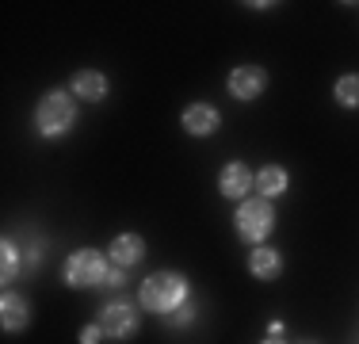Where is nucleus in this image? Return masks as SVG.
Here are the masks:
<instances>
[{
  "mask_svg": "<svg viewBox=\"0 0 359 344\" xmlns=\"http://www.w3.org/2000/svg\"><path fill=\"white\" fill-rule=\"evenodd\" d=\"M187 303V279L176 272H157L142 283V306L153 314H172Z\"/></svg>",
  "mask_w": 359,
  "mask_h": 344,
  "instance_id": "obj_1",
  "label": "nucleus"
},
{
  "mask_svg": "<svg viewBox=\"0 0 359 344\" xmlns=\"http://www.w3.org/2000/svg\"><path fill=\"white\" fill-rule=\"evenodd\" d=\"M35 119H39V131L46 134V138H62L73 126L76 107H73V100L65 96V92H50V96H42Z\"/></svg>",
  "mask_w": 359,
  "mask_h": 344,
  "instance_id": "obj_2",
  "label": "nucleus"
},
{
  "mask_svg": "<svg viewBox=\"0 0 359 344\" xmlns=\"http://www.w3.org/2000/svg\"><path fill=\"white\" fill-rule=\"evenodd\" d=\"M65 279L69 287H104L107 283V260L96 249H81L65 260Z\"/></svg>",
  "mask_w": 359,
  "mask_h": 344,
  "instance_id": "obj_3",
  "label": "nucleus"
},
{
  "mask_svg": "<svg viewBox=\"0 0 359 344\" xmlns=\"http://www.w3.org/2000/svg\"><path fill=\"white\" fill-rule=\"evenodd\" d=\"M233 222H237V234L245 241H264L271 234V226H276V211H271L268 199H249V203H241Z\"/></svg>",
  "mask_w": 359,
  "mask_h": 344,
  "instance_id": "obj_4",
  "label": "nucleus"
},
{
  "mask_svg": "<svg viewBox=\"0 0 359 344\" xmlns=\"http://www.w3.org/2000/svg\"><path fill=\"white\" fill-rule=\"evenodd\" d=\"M100 329H104V337L126 340L138 333V314H134L130 303H107L104 314H100Z\"/></svg>",
  "mask_w": 359,
  "mask_h": 344,
  "instance_id": "obj_5",
  "label": "nucleus"
},
{
  "mask_svg": "<svg viewBox=\"0 0 359 344\" xmlns=\"http://www.w3.org/2000/svg\"><path fill=\"white\" fill-rule=\"evenodd\" d=\"M268 88V73L256 65H241L229 73V92H233L237 100H256L260 92Z\"/></svg>",
  "mask_w": 359,
  "mask_h": 344,
  "instance_id": "obj_6",
  "label": "nucleus"
},
{
  "mask_svg": "<svg viewBox=\"0 0 359 344\" xmlns=\"http://www.w3.org/2000/svg\"><path fill=\"white\" fill-rule=\"evenodd\" d=\"M218 111L215 107H207V103H191V107L184 111V131L187 134H195V138H207V134H215L218 131Z\"/></svg>",
  "mask_w": 359,
  "mask_h": 344,
  "instance_id": "obj_7",
  "label": "nucleus"
},
{
  "mask_svg": "<svg viewBox=\"0 0 359 344\" xmlns=\"http://www.w3.org/2000/svg\"><path fill=\"white\" fill-rule=\"evenodd\" d=\"M222 195H226V199H245V195H249V187H252V172L245 168V165H226L222 168Z\"/></svg>",
  "mask_w": 359,
  "mask_h": 344,
  "instance_id": "obj_8",
  "label": "nucleus"
},
{
  "mask_svg": "<svg viewBox=\"0 0 359 344\" xmlns=\"http://www.w3.org/2000/svg\"><path fill=\"white\" fill-rule=\"evenodd\" d=\"M142 253H145V241H142L138 234H123V237L111 241V260H115L118 268H130V264H138Z\"/></svg>",
  "mask_w": 359,
  "mask_h": 344,
  "instance_id": "obj_9",
  "label": "nucleus"
},
{
  "mask_svg": "<svg viewBox=\"0 0 359 344\" xmlns=\"http://www.w3.org/2000/svg\"><path fill=\"white\" fill-rule=\"evenodd\" d=\"M73 92H76L81 100H104V92H107L104 73H96V69H84V73H76V77H73Z\"/></svg>",
  "mask_w": 359,
  "mask_h": 344,
  "instance_id": "obj_10",
  "label": "nucleus"
},
{
  "mask_svg": "<svg viewBox=\"0 0 359 344\" xmlns=\"http://www.w3.org/2000/svg\"><path fill=\"white\" fill-rule=\"evenodd\" d=\"M249 268H252V275H260V279H276V275L283 272V260H279L276 249H256L249 256Z\"/></svg>",
  "mask_w": 359,
  "mask_h": 344,
  "instance_id": "obj_11",
  "label": "nucleus"
},
{
  "mask_svg": "<svg viewBox=\"0 0 359 344\" xmlns=\"http://www.w3.org/2000/svg\"><path fill=\"white\" fill-rule=\"evenodd\" d=\"M4 329H23V325L31 322V314H27V303H23L20 295H4Z\"/></svg>",
  "mask_w": 359,
  "mask_h": 344,
  "instance_id": "obj_12",
  "label": "nucleus"
},
{
  "mask_svg": "<svg viewBox=\"0 0 359 344\" xmlns=\"http://www.w3.org/2000/svg\"><path fill=\"white\" fill-rule=\"evenodd\" d=\"M256 187L264 192V199H271V195H279V192H287V172L283 168H260V176H256Z\"/></svg>",
  "mask_w": 359,
  "mask_h": 344,
  "instance_id": "obj_13",
  "label": "nucleus"
},
{
  "mask_svg": "<svg viewBox=\"0 0 359 344\" xmlns=\"http://www.w3.org/2000/svg\"><path fill=\"white\" fill-rule=\"evenodd\" d=\"M337 100L344 103V107H359V73L340 77L337 81Z\"/></svg>",
  "mask_w": 359,
  "mask_h": 344,
  "instance_id": "obj_14",
  "label": "nucleus"
},
{
  "mask_svg": "<svg viewBox=\"0 0 359 344\" xmlns=\"http://www.w3.org/2000/svg\"><path fill=\"white\" fill-rule=\"evenodd\" d=\"M0 253H4V268H0V279L12 283V279H15V268H20V249H15L12 241H4V245H0Z\"/></svg>",
  "mask_w": 359,
  "mask_h": 344,
  "instance_id": "obj_15",
  "label": "nucleus"
},
{
  "mask_svg": "<svg viewBox=\"0 0 359 344\" xmlns=\"http://www.w3.org/2000/svg\"><path fill=\"white\" fill-rule=\"evenodd\" d=\"M191 314H195V306L184 303L180 310H172V314H165V322H168V325H187V322H191Z\"/></svg>",
  "mask_w": 359,
  "mask_h": 344,
  "instance_id": "obj_16",
  "label": "nucleus"
},
{
  "mask_svg": "<svg viewBox=\"0 0 359 344\" xmlns=\"http://www.w3.org/2000/svg\"><path fill=\"white\" fill-rule=\"evenodd\" d=\"M100 337H104V329H100V325H84V329H81V344H96Z\"/></svg>",
  "mask_w": 359,
  "mask_h": 344,
  "instance_id": "obj_17",
  "label": "nucleus"
},
{
  "mask_svg": "<svg viewBox=\"0 0 359 344\" xmlns=\"http://www.w3.org/2000/svg\"><path fill=\"white\" fill-rule=\"evenodd\" d=\"M104 287H123V272H107V283Z\"/></svg>",
  "mask_w": 359,
  "mask_h": 344,
  "instance_id": "obj_18",
  "label": "nucleus"
},
{
  "mask_svg": "<svg viewBox=\"0 0 359 344\" xmlns=\"http://www.w3.org/2000/svg\"><path fill=\"white\" fill-rule=\"evenodd\" d=\"M264 344H283V340H264Z\"/></svg>",
  "mask_w": 359,
  "mask_h": 344,
  "instance_id": "obj_19",
  "label": "nucleus"
}]
</instances>
